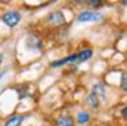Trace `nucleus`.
<instances>
[{"instance_id":"39448f33","label":"nucleus","mask_w":127,"mask_h":126,"mask_svg":"<svg viewBox=\"0 0 127 126\" xmlns=\"http://www.w3.org/2000/svg\"><path fill=\"white\" fill-rule=\"evenodd\" d=\"M75 125H80V126H86L90 123V120H92V114H90V111H87V110H80L78 113H77V116H75Z\"/></svg>"},{"instance_id":"20e7f679","label":"nucleus","mask_w":127,"mask_h":126,"mask_svg":"<svg viewBox=\"0 0 127 126\" xmlns=\"http://www.w3.org/2000/svg\"><path fill=\"white\" fill-rule=\"evenodd\" d=\"M44 24L49 27H61L65 24V15L62 10H53L44 18Z\"/></svg>"},{"instance_id":"1a4fd4ad","label":"nucleus","mask_w":127,"mask_h":126,"mask_svg":"<svg viewBox=\"0 0 127 126\" xmlns=\"http://www.w3.org/2000/svg\"><path fill=\"white\" fill-rule=\"evenodd\" d=\"M90 94H93L97 99H105V96H106L105 86H103L102 83H95V85L92 86V92H90Z\"/></svg>"},{"instance_id":"f8f14e48","label":"nucleus","mask_w":127,"mask_h":126,"mask_svg":"<svg viewBox=\"0 0 127 126\" xmlns=\"http://www.w3.org/2000/svg\"><path fill=\"white\" fill-rule=\"evenodd\" d=\"M127 76H126V71H123L121 73V79H120V86H121V91L123 92H126L127 91Z\"/></svg>"},{"instance_id":"f257e3e1","label":"nucleus","mask_w":127,"mask_h":126,"mask_svg":"<svg viewBox=\"0 0 127 126\" xmlns=\"http://www.w3.org/2000/svg\"><path fill=\"white\" fill-rule=\"evenodd\" d=\"M22 16H21V12L19 10H6L1 13L0 16V21H3V24L9 28H15L19 25Z\"/></svg>"},{"instance_id":"423d86ee","label":"nucleus","mask_w":127,"mask_h":126,"mask_svg":"<svg viewBox=\"0 0 127 126\" xmlns=\"http://www.w3.org/2000/svg\"><path fill=\"white\" fill-rule=\"evenodd\" d=\"M71 63H77V52H74V54H71V55H68V57H65V58L56 60V61L50 63V65H52L53 68H59V67H62L65 64H71Z\"/></svg>"},{"instance_id":"7ed1b4c3","label":"nucleus","mask_w":127,"mask_h":126,"mask_svg":"<svg viewBox=\"0 0 127 126\" xmlns=\"http://www.w3.org/2000/svg\"><path fill=\"white\" fill-rule=\"evenodd\" d=\"M102 18H103V15L97 10H81L75 16V21L78 24H86V22H97Z\"/></svg>"},{"instance_id":"6e6552de","label":"nucleus","mask_w":127,"mask_h":126,"mask_svg":"<svg viewBox=\"0 0 127 126\" xmlns=\"http://www.w3.org/2000/svg\"><path fill=\"white\" fill-rule=\"evenodd\" d=\"M24 116L22 114H13V116H9L6 119V122L3 123V126H21V123L24 122Z\"/></svg>"},{"instance_id":"9d476101","label":"nucleus","mask_w":127,"mask_h":126,"mask_svg":"<svg viewBox=\"0 0 127 126\" xmlns=\"http://www.w3.org/2000/svg\"><path fill=\"white\" fill-rule=\"evenodd\" d=\"M92 57H93V49H90V48L83 49V51L77 52V63H86V61H89Z\"/></svg>"},{"instance_id":"f03ea898","label":"nucleus","mask_w":127,"mask_h":126,"mask_svg":"<svg viewBox=\"0 0 127 126\" xmlns=\"http://www.w3.org/2000/svg\"><path fill=\"white\" fill-rule=\"evenodd\" d=\"M25 49L31 52H41L43 51V39L40 34L31 33L25 37Z\"/></svg>"},{"instance_id":"0eeeda50","label":"nucleus","mask_w":127,"mask_h":126,"mask_svg":"<svg viewBox=\"0 0 127 126\" xmlns=\"http://www.w3.org/2000/svg\"><path fill=\"white\" fill-rule=\"evenodd\" d=\"M55 126H75V120L69 114H61V116L56 117Z\"/></svg>"},{"instance_id":"ddd939ff","label":"nucleus","mask_w":127,"mask_h":126,"mask_svg":"<svg viewBox=\"0 0 127 126\" xmlns=\"http://www.w3.org/2000/svg\"><path fill=\"white\" fill-rule=\"evenodd\" d=\"M87 4H90L93 7H100L102 6V1L100 0H90V1H87Z\"/></svg>"},{"instance_id":"4468645a","label":"nucleus","mask_w":127,"mask_h":126,"mask_svg":"<svg viewBox=\"0 0 127 126\" xmlns=\"http://www.w3.org/2000/svg\"><path fill=\"white\" fill-rule=\"evenodd\" d=\"M3 60H4V54H0V65L3 64Z\"/></svg>"},{"instance_id":"9b49d317","label":"nucleus","mask_w":127,"mask_h":126,"mask_svg":"<svg viewBox=\"0 0 127 126\" xmlns=\"http://www.w3.org/2000/svg\"><path fill=\"white\" fill-rule=\"evenodd\" d=\"M86 102H87L92 108H97V107H99V99H97L93 94H89L86 96Z\"/></svg>"}]
</instances>
